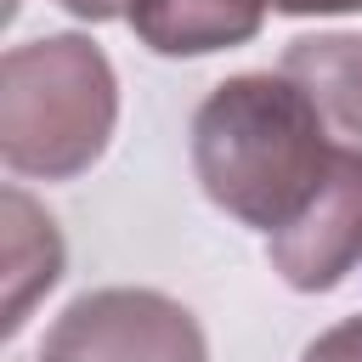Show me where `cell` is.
I'll return each instance as SVG.
<instances>
[{"label":"cell","instance_id":"1","mask_svg":"<svg viewBox=\"0 0 362 362\" xmlns=\"http://www.w3.org/2000/svg\"><path fill=\"white\" fill-rule=\"evenodd\" d=\"M334 141L283 74H232L192 113V170L215 209L255 232H283L334 164Z\"/></svg>","mask_w":362,"mask_h":362},{"label":"cell","instance_id":"2","mask_svg":"<svg viewBox=\"0 0 362 362\" xmlns=\"http://www.w3.org/2000/svg\"><path fill=\"white\" fill-rule=\"evenodd\" d=\"M119 124V74L85 34H45L11 45L0 62V158L11 175L74 181Z\"/></svg>","mask_w":362,"mask_h":362},{"label":"cell","instance_id":"3","mask_svg":"<svg viewBox=\"0 0 362 362\" xmlns=\"http://www.w3.org/2000/svg\"><path fill=\"white\" fill-rule=\"evenodd\" d=\"M40 362H209L198 317L158 288H90L40 345Z\"/></svg>","mask_w":362,"mask_h":362},{"label":"cell","instance_id":"4","mask_svg":"<svg viewBox=\"0 0 362 362\" xmlns=\"http://www.w3.org/2000/svg\"><path fill=\"white\" fill-rule=\"evenodd\" d=\"M272 272L300 294H328L362 260V153H334L311 204L266 238Z\"/></svg>","mask_w":362,"mask_h":362},{"label":"cell","instance_id":"5","mask_svg":"<svg viewBox=\"0 0 362 362\" xmlns=\"http://www.w3.org/2000/svg\"><path fill=\"white\" fill-rule=\"evenodd\" d=\"M277 74L305 90L334 147L362 153V34H300Z\"/></svg>","mask_w":362,"mask_h":362},{"label":"cell","instance_id":"6","mask_svg":"<svg viewBox=\"0 0 362 362\" xmlns=\"http://www.w3.org/2000/svg\"><path fill=\"white\" fill-rule=\"evenodd\" d=\"M266 23V0H136L130 28L158 57H209L249 45Z\"/></svg>","mask_w":362,"mask_h":362},{"label":"cell","instance_id":"7","mask_svg":"<svg viewBox=\"0 0 362 362\" xmlns=\"http://www.w3.org/2000/svg\"><path fill=\"white\" fill-rule=\"evenodd\" d=\"M0 209H6V334H17L28 322V305L62 277V238L57 221L17 187H6Z\"/></svg>","mask_w":362,"mask_h":362},{"label":"cell","instance_id":"8","mask_svg":"<svg viewBox=\"0 0 362 362\" xmlns=\"http://www.w3.org/2000/svg\"><path fill=\"white\" fill-rule=\"evenodd\" d=\"M300 362H362V317H345L328 334H317L300 351Z\"/></svg>","mask_w":362,"mask_h":362},{"label":"cell","instance_id":"9","mask_svg":"<svg viewBox=\"0 0 362 362\" xmlns=\"http://www.w3.org/2000/svg\"><path fill=\"white\" fill-rule=\"evenodd\" d=\"M68 17H79V23H113V17H130V6L136 0H57Z\"/></svg>","mask_w":362,"mask_h":362},{"label":"cell","instance_id":"10","mask_svg":"<svg viewBox=\"0 0 362 362\" xmlns=\"http://www.w3.org/2000/svg\"><path fill=\"white\" fill-rule=\"evenodd\" d=\"M272 11H288V17H345V11H362V0H266Z\"/></svg>","mask_w":362,"mask_h":362},{"label":"cell","instance_id":"11","mask_svg":"<svg viewBox=\"0 0 362 362\" xmlns=\"http://www.w3.org/2000/svg\"><path fill=\"white\" fill-rule=\"evenodd\" d=\"M11 6H17V0H11Z\"/></svg>","mask_w":362,"mask_h":362}]
</instances>
